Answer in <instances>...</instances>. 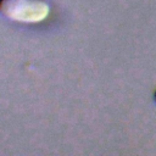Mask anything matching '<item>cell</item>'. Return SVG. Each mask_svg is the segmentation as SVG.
<instances>
[{
    "label": "cell",
    "mask_w": 156,
    "mask_h": 156,
    "mask_svg": "<svg viewBox=\"0 0 156 156\" xmlns=\"http://www.w3.org/2000/svg\"><path fill=\"white\" fill-rule=\"evenodd\" d=\"M152 98H154V102L156 104V90L154 91V95H152Z\"/></svg>",
    "instance_id": "obj_2"
},
{
    "label": "cell",
    "mask_w": 156,
    "mask_h": 156,
    "mask_svg": "<svg viewBox=\"0 0 156 156\" xmlns=\"http://www.w3.org/2000/svg\"><path fill=\"white\" fill-rule=\"evenodd\" d=\"M50 12L46 0H0V15L21 23H38Z\"/></svg>",
    "instance_id": "obj_1"
}]
</instances>
